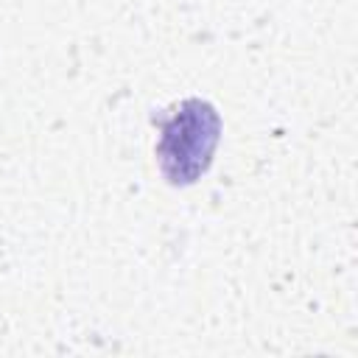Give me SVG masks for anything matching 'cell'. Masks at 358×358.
<instances>
[{
  "mask_svg": "<svg viewBox=\"0 0 358 358\" xmlns=\"http://www.w3.org/2000/svg\"><path fill=\"white\" fill-rule=\"evenodd\" d=\"M221 117L201 98L182 101L159 129L157 162L171 185H193L213 162Z\"/></svg>",
  "mask_w": 358,
  "mask_h": 358,
  "instance_id": "cell-1",
  "label": "cell"
}]
</instances>
